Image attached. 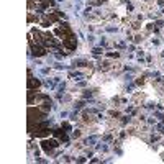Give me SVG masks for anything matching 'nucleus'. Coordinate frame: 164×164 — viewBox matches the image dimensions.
<instances>
[{"label": "nucleus", "mask_w": 164, "mask_h": 164, "mask_svg": "<svg viewBox=\"0 0 164 164\" xmlns=\"http://www.w3.org/2000/svg\"><path fill=\"white\" fill-rule=\"evenodd\" d=\"M38 85H39V82H38V80L30 79V87H38Z\"/></svg>", "instance_id": "f257e3e1"}]
</instances>
